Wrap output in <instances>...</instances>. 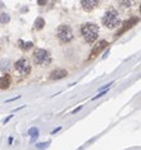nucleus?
<instances>
[{
    "mask_svg": "<svg viewBox=\"0 0 141 150\" xmlns=\"http://www.w3.org/2000/svg\"><path fill=\"white\" fill-rule=\"evenodd\" d=\"M98 33H99V28L94 23H85L81 27V36L84 37L85 42L88 43L95 42L98 38Z\"/></svg>",
    "mask_w": 141,
    "mask_h": 150,
    "instance_id": "obj_1",
    "label": "nucleus"
},
{
    "mask_svg": "<svg viewBox=\"0 0 141 150\" xmlns=\"http://www.w3.org/2000/svg\"><path fill=\"white\" fill-rule=\"evenodd\" d=\"M102 23L104 24V27L109 28V29H113L120 25L121 23V19H120V14H118L117 10L114 9H109L107 10L104 17L102 18Z\"/></svg>",
    "mask_w": 141,
    "mask_h": 150,
    "instance_id": "obj_2",
    "label": "nucleus"
},
{
    "mask_svg": "<svg viewBox=\"0 0 141 150\" xmlns=\"http://www.w3.org/2000/svg\"><path fill=\"white\" fill-rule=\"evenodd\" d=\"M33 61H35L37 65L47 66L51 62L50 52L43 50V48H37V50H35V52H33Z\"/></svg>",
    "mask_w": 141,
    "mask_h": 150,
    "instance_id": "obj_3",
    "label": "nucleus"
},
{
    "mask_svg": "<svg viewBox=\"0 0 141 150\" xmlns=\"http://www.w3.org/2000/svg\"><path fill=\"white\" fill-rule=\"evenodd\" d=\"M57 38L61 41L62 43H68L70 42L73 38H74V33H73V29L70 25L68 24H61L60 27L57 28Z\"/></svg>",
    "mask_w": 141,
    "mask_h": 150,
    "instance_id": "obj_4",
    "label": "nucleus"
},
{
    "mask_svg": "<svg viewBox=\"0 0 141 150\" xmlns=\"http://www.w3.org/2000/svg\"><path fill=\"white\" fill-rule=\"evenodd\" d=\"M14 67H16V70L20 75H28L29 73H31V65H29L25 59L18 60V61L14 64Z\"/></svg>",
    "mask_w": 141,
    "mask_h": 150,
    "instance_id": "obj_5",
    "label": "nucleus"
},
{
    "mask_svg": "<svg viewBox=\"0 0 141 150\" xmlns=\"http://www.w3.org/2000/svg\"><path fill=\"white\" fill-rule=\"evenodd\" d=\"M107 46H108V42H107V41H99L97 45H94V47H93L92 51H90V56H89V60L95 59L103 50H104Z\"/></svg>",
    "mask_w": 141,
    "mask_h": 150,
    "instance_id": "obj_6",
    "label": "nucleus"
},
{
    "mask_svg": "<svg viewBox=\"0 0 141 150\" xmlns=\"http://www.w3.org/2000/svg\"><path fill=\"white\" fill-rule=\"evenodd\" d=\"M137 22H139V18H130L128 21H126V22H123V25L121 27V29L117 32V35H116V37H120V36H122L125 32H127L130 28H132L133 25H135Z\"/></svg>",
    "mask_w": 141,
    "mask_h": 150,
    "instance_id": "obj_7",
    "label": "nucleus"
},
{
    "mask_svg": "<svg viewBox=\"0 0 141 150\" xmlns=\"http://www.w3.org/2000/svg\"><path fill=\"white\" fill-rule=\"evenodd\" d=\"M101 0H81V8L85 12H92L99 5Z\"/></svg>",
    "mask_w": 141,
    "mask_h": 150,
    "instance_id": "obj_8",
    "label": "nucleus"
},
{
    "mask_svg": "<svg viewBox=\"0 0 141 150\" xmlns=\"http://www.w3.org/2000/svg\"><path fill=\"white\" fill-rule=\"evenodd\" d=\"M66 75H68V71L65 69H57V70H54L52 73L50 74V79L51 80H60V79H64Z\"/></svg>",
    "mask_w": 141,
    "mask_h": 150,
    "instance_id": "obj_9",
    "label": "nucleus"
},
{
    "mask_svg": "<svg viewBox=\"0 0 141 150\" xmlns=\"http://www.w3.org/2000/svg\"><path fill=\"white\" fill-rule=\"evenodd\" d=\"M10 83H12V79H10V75L5 74L0 78V89H8L10 87Z\"/></svg>",
    "mask_w": 141,
    "mask_h": 150,
    "instance_id": "obj_10",
    "label": "nucleus"
},
{
    "mask_svg": "<svg viewBox=\"0 0 141 150\" xmlns=\"http://www.w3.org/2000/svg\"><path fill=\"white\" fill-rule=\"evenodd\" d=\"M19 47L22 48L23 51H28V50H31V48L33 47V43L32 42H24V41H22V40H19Z\"/></svg>",
    "mask_w": 141,
    "mask_h": 150,
    "instance_id": "obj_11",
    "label": "nucleus"
},
{
    "mask_svg": "<svg viewBox=\"0 0 141 150\" xmlns=\"http://www.w3.org/2000/svg\"><path fill=\"white\" fill-rule=\"evenodd\" d=\"M44 27V19L43 18H37L35 22V28L36 29H42Z\"/></svg>",
    "mask_w": 141,
    "mask_h": 150,
    "instance_id": "obj_12",
    "label": "nucleus"
},
{
    "mask_svg": "<svg viewBox=\"0 0 141 150\" xmlns=\"http://www.w3.org/2000/svg\"><path fill=\"white\" fill-rule=\"evenodd\" d=\"M38 134H39V131H38L37 127H31V129L28 130V135H29V136H32V137L38 136Z\"/></svg>",
    "mask_w": 141,
    "mask_h": 150,
    "instance_id": "obj_13",
    "label": "nucleus"
},
{
    "mask_svg": "<svg viewBox=\"0 0 141 150\" xmlns=\"http://www.w3.org/2000/svg\"><path fill=\"white\" fill-rule=\"evenodd\" d=\"M9 22V16L5 13L0 14V23H8Z\"/></svg>",
    "mask_w": 141,
    "mask_h": 150,
    "instance_id": "obj_14",
    "label": "nucleus"
},
{
    "mask_svg": "<svg viewBox=\"0 0 141 150\" xmlns=\"http://www.w3.org/2000/svg\"><path fill=\"white\" fill-rule=\"evenodd\" d=\"M133 3V0H122L121 1V5L123 6V8H128V6H131Z\"/></svg>",
    "mask_w": 141,
    "mask_h": 150,
    "instance_id": "obj_15",
    "label": "nucleus"
},
{
    "mask_svg": "<svg viewBox=\"0 0 141 150\" xmlns=\"http://www.w3.org/2000/svg\"><path fill=\"white\" fill-rule=\"evenodd\" d=\"M37 4L41 5V6H42V5H46V4H47V0H37Z\"/></svg>",
    "mask_w": 141,
    "mask_h": 150,
    "instance_id": "obj_16",
    "label": "nucleus"
},
{
    "mask_svg": "<svg viewBox=\"0 0 141 150\" xmlns=\"http://www.w3.org/2000/svg\"><path fill=\"white\" fill-rule=\"evenodd\" d=\"M47 145H49V142H43V144H37V148L42 149V148H46Z\"/></svg>",
    "mask_w": 141,
    "mask_h": 150,
    "instance_id": "obj_17",
    "label": "nucleus"
},
{
    "mask_svg": "<svg viewBox=\"0 0 141 150\" xmlns=\"http://www.w3.org/2000/svg\"><path fill=\"white\" fill-rule=\"evenodd\" d=\"M81 107H83V106H80V107H78L76 110H74V111H73V113H76L78 111H80V110H81Z\"/></svg>",
    "mask_w": 141,
    "mask_h": 150,
    "instance_id": "obj_18",
    "label": "nucleus"
},
{
    "mask_svg": "<svg viewBox=\"0 0 141 150\" xmlns=\"http://www.w3.org/2000/svg\"><path fill=\"white\" fill-rule=\"evenodd\" d=\"M140 13H141V5H140Z\"/></svg>",
    "mask_w": 141,
    "mask_h": 150,
    "instance_id": "obj_19",
    "label": "nucleus"
},
{
    "mask_svg": "<svg viewBox=\"0 0 141 150\" xmlns=\"http://www.w3.org/2000/svg\"><path fill=\"white\" fill-rule=\"evenodd\" d=\"M54 1H56V0H54Z\"/></svg>",
    "mask_w": 141,
    "mask_h": 150,
    "instance_id": "obj_20",
    "label": "nucleus"
}]
</instances>
